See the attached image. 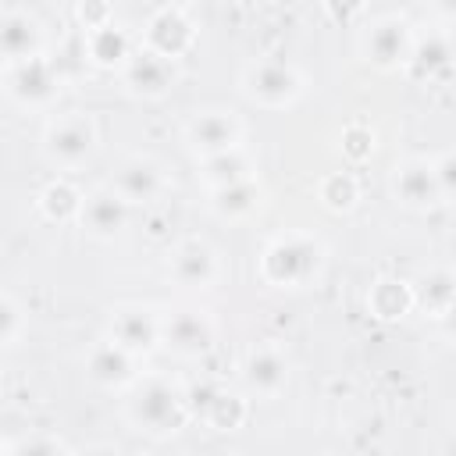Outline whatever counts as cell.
<instances>
[{
    "mask_svg": "<svg viewBox=\"0 0 456 456\" xmlns=\"http://www.w3.org/2000/svg\"><path fill=\"white\" fill-rule=\"evenodd\" d=\"M328 246L310 232H285L267 239V246L256 256V274L264 285L281 292H303L314 289L324 274Z\"/></svg>",
    "mask_w": 456,
    "mask_h": 456,
    "instance_id": "obj_1",
    "label": "cell"
},
{
    "mask_svg": "<svg viewBox=\"0 0 456 456\" xmlns=\"http://www.w3.org/2000/svg\"><path fill=\"white\" fill-rule=\"evenodd\" d=\"M185 385L164 374H139V381L128 388L125 399V420L150 438H171L189 420Z\"/></svg>",
    "mask_w": 456,
    "mask_h": 456,
    "instance_id": "obj_2",
    "label": "cell"
},
{
    "mask_svg": "<svg viewBox=\"0 0 456 456\" xmlns=\"http://www.w3.org/2000/svg\"><path fill=\"white\" fill-rule=\"evenodd\" d=\"M303 89H306L303 71L285 57L249 61L242 68V75H239V93L253 107H264V110H285V107L299 103Z\"/></svg>",
    "mask_w": 456,
    "mask_h": 456,
    "instance_id": "obj_3",
    "label": "cell"
},
{
    "mask_svg": "<svg viewBox=\"0 0 456 456\" xmlns=\"http://www.w3.org/2000/svg\"><path fill=\"white\" fill-rule=\"evenodd\" d=\"M100 142V128L89 110H64L43 128V157L57 171H78L93 160Z\"/></svg>",
    "mask_w": 456,
    "mask_h": 456,
    "instance_id": "obj_4",
    "label": "cell"
},
{
    "mask_svg": "<svg viewBox=\"0 0 456 456\" xmlns=\"http://www.w3.org/2000/svg\"><path fill=\"white\" fill-rule=\"evenodd\" d=\"M413 36L417 32L406 14H381L363 28L360 57H363V64H370L381 75L403 71L410 61V50H413Z\"/></svg>",
    "mask_w": 456,
    "mask_h": 456,
    "instance_id": "obj_5",
    "label": "cell"
},
{
    "mask_svg": "<svg viewBox=\"0 0 456 456\" xmlns=\"http://www.w3.org/2000/svg\"><path fill=\"white\" fill-rule=\"evenodd\" d=\"M4 93L11 96V103H18L25 110H50L61 96V71L53 68V61L46 53H36L28 61L7 64Z\"/></svg>",
    "mask_w": 456,
    "mask_h": 456,
    "instance_id": "obj_6",
    "label": "cell"
},
{
    "mask_svg": "<svg viewBox=\"0 0 456 456\" xmlns=\"http://www.w3.org/2000/svg\"><path fill=\"white\" fill-rule=\"evenodd\" d=\"M217 346V321L200 306L160 314V349L178 360H200Z\"/></svg>",
    "mask_w": 456,
    "mask_h": 456,
    "instance_id": "obj_7",
    "label": "cell"
},
{
    "mask_svg": "<svg viewBox=\"0 0 456 456\" xmlns=\"http://www.w3.org/2000/svg\"><path fill=\"white\" fill-rule=\"evenodd\" d=\"M242 135H246L242 121L224 107H203L182 125V142L196 160L242 146Z\"/></svg>",
    "mask_w": 456,
    "mask_h": 456,
    "instance_id": "obj_8",
    "label": "cell"
},
{
    "mask_svg": "<svg viewBox=\"0 0 456 456\" xmlns=\"http://www.w3.org/2000/svg\"><path fill=\"white\" fill-rule=\"evenodd\" d=\"M185 403H189V413L200 417L214 431H239L249 417V399L242 392L224 388V385L207 381V378L185 385Z\"/></svg>",
    "mask_w": 456,
    "mask_h": 456,
    "instance_id": "obj_9",
    "label": "cell"
},
{
    "mask_svg": "<svg viewBox=\"0 0 456 456\" xmlns=\"http://www.w3.org/2000/svg\"><path fill=\"white\" fill-rule=\"evenodd\" d=\"M221 274H224L221 253L207 239H185L167 256V278L182 292H207L221 281Z\"/></svg>",
    "mask_w": 456,
    "mask_h": 456,
    "instance_id": "obj_10",
    "label": "cell"
},
{
    "mask_svg": "<svg viewBox=\"0 0 456 456\" xmlns=\"http://www.w3.org/2000/svg\"><path fill=\"white\" fill-rule=\"evenodd\" d=\"M110 189L128 203V207H153L167 196L171 189V178L164 171L160 160L146 157V153H135V157H125L118 167H114V178H110Z\"/></svg>",
    "mask_w": 456,
    "mask_h": 456,
    "instance_id": "obj_11",
    "label": "cell"
},
{
    "mask_svg": "<svg viewBox=\"0 0 456 456\" xmlns=\"http://www.w3.org/2000/svg\"><path fill=\"white\" fill-rule=\"evenodd\" d=\"M107 338L128 349L132 356L146 360L160 349V314L142 303H121L110 310L107 321Z\"/></svg>",
    "mask_w": 456,
    "mask_h": 456,
    "instance_id": "obj_12",
    "label": "cell"
},
{
    "mask_svg": "<svg viewBox=\"0 0 456 456\" xmlns=\"http://www.w3.org/2000/svg\"><path fill=\"white\" fill-rule=\"evenodd\" d=\"M192 43H196V21L185 14V7H167V4H160L146 18L142 36H139L142 50L167 57V61H178L182 53H189Z\"/></svg>",
    "mask_w": 456,
    "mask_h": 456,
    "instance_id": "obj_13",
    "label": "cell"
},
{
    "mask_svg": "<svg viewBox=\"0 0 456 456\" xmlns=\"http://www.w3.org/2000/svg\"><path fill=\"white\" fill-rule=\"evenodd\" d=\"M420 86H445L452 78V32L449 25H435L420 36H413L410 61L403 68Z\"/></svg>",
    "mask_w": 456,
    "mask_h": 456,
    "instance_id": "obj_14",
    "label": "cell"
},
{
    "mask_svg": "<svg viewBox=\"0 0 456 456\" xmlns=\"http://www.w3.org/2000/svg\"><path fill=\"white\" fill-rule=\"evenodd\" d=\"M388 192H392V200L403 210H413V214H428V210L442 207V196H438V185H435V175H431V160L428 157H406V160H399L392 167Z\"/></svg>",
    "mask_w": 456,
    "mask_h": 456,
    "instance_id": "obj_15",
    "label": "cell"
},
{
    "mask_svg": "<svg viewBox=\"0 0 456 456\" xmlns=\"http://www.w3.org/2000/svg\"><path fill=\"white\" fill-rule=\"evenodd\" d=\"M242 388L256 399H278L289 388L292 363L278 346H253L239 363Z\"/></svg>",
    "mask_w": 456,
    "mask_h": 456,
    "instance_id": "obj_16",
    "label": "cell"
},
{
    "mask_svg": "<svg viewBox=\"0 0 456 456\" xmlns=\"http://www.w3.org/2000/svg\"><path fill=\"white\" fill-rule=\"evenodd\" d=\"M139 356H132L128 349H121L118 342H110L107 335L86 353V378L103 388V392H128L139 381Z\"/></svg>",
    "mask_w": 456,
    "mask_h": 456,
    "instance_id": "obj_17",
    "label": "cell"
},
{
    "mask_svg": "<svg viewBox=\"0 0 456 456\" xmlns=\"http://www.w3.org/2000/svg\"><path fill=\"white\" fill-rule=\"evenodd\" d=\"M178 82V68L167 57H157L150 50H135L128 64L121 68V86L135 100H164Z\"/></svg>",
    "mask_w": 456,
    "mask_h": 456,
    "instance_id": "obj_18",
    "label": "cell"
},
{
    "mask_svg": "<svg viewBox=\"0 0 456 456\" xmlns=\"http://www.w3.org/2000/svg\"><path fill=\"white\" fill-rule=\"evenodd\" d=\"M128 214H132V207H128L110 185H103V189H93V192L82 200L78 224L86 228L89 239H96V242H114V239L128 228Z\"/></svg>",
    "mask_w": 456,
    "mask_h": 456,
    "instance_id": "obj_19",
    "label": "cell"
},
{
    "mask_svg": "<svg viewBox=\"0 0 456 456\" xmlns=\"http://www.w3.org/2000/svg\"><path fill=\"white\" fill-rule=\"evenodd\" d=\"M46 46V32H43V21L28 11H0V61L4 64H18V61H28L36 53H43Z\"/></svg>",
    "mask_w": 456,
    "mask_h": 456,
    "instance_id": "obj_20",
    "label": "cell"
},
{
    "mask_svg": "<svg viewBox=\"0 0 456 456\" xmlns=\"http://www.w3.org/2000/svg\"><path fill=\"white\" fill-rule=\"evenodd\" d=\"M264 207V185L246 175L239 182H228V185H217V189H207V210L217 217V221H249L256 210Z\"/></svg>",
    "mask_w": 456,
    "mask_h": 456,
    "instance_id": "obj_21",
    "label": "cell"
},
{
    "mask_svg": "<svg viewBox=\"0 0 456 456\" xmlns=\"http://www.w3.org/2000/svg\"><path fill=\"white\" fill-rule=\"evenodd\" d=\"M135 50H139L135 36L125 25H118L114 18L86 32V57H89V64H96L103 71H121Z\"/></svg>",
    "mask_w": 456,
    "mask_h": 456,
    "instance_id": "obj_22",
    "label": "cell"
},
{
    "mask_svg": "<svg viewBox=\"0 0 456 456\" xmlns=\"http://www.w3.org/2000/svg\"><path fill=\"white\" fill-rule=\"evenodd\" d=\"M367 310L381 324H395L413 310V285L392 274H381L367 289Z\"/></svg>",
    "mask_w": 456,
    "mask_h": 456,
    "instance_id": "obj_23",
    "label": "cell"
},
{
    "mask_svg": "<svg viewBox=\"0 0 456 456\" xmlns=\"http://www.w3.org/2000/svg\"><path fill=\"white\" fill-rule=\"evenodd\" d=\"M456 303V278L449 267H428V274L413 285V306H420L431 321H445Z\"/></svg>",
    "mask_w": 456,
    "mask_h": 456,
    "instance_id": "obj_24",
    "label": "cell"
},
{
    "mask_svg": "<svg viewBox=\"0 0 456 456\" xmlns=\"http://www.w3.org/2000/svg\"><path fill=\"white\" fill-rule=\"evenodd\" d=\"M82 200H86V196H82L68 178H53V182H46V185L39 189L36 207H39V214H43L46 221H53V224H71V221H78Z\"/></svg>",
    "mask_w": 456,
    "mask_h": 456,
    "instance_id": "obj_25",
    "label": "cell"
},
{
    "mask_svg": "<svg viewBox=\"0 0 456 456\" xmlns=\"http://www.w3.org/2000/svg\"><path fill=\"white\" fill-rule=\"evenodd\" d=\"M196 164H200L196 178H200L207 189H217V185H228V182H239V178L253 175V157H249L242 146L224 150V153H214V157H203V160H196Z\"/></svg>",
    "mask_w": 456,
    "mask_h": 456,
    "instance_id": "obj_26",
    "label": "cell"
},
{
    "mask_svg": "<svg viewBox=\"0 0 456 456\" xmlns=\"http://www.w3.org/2000/svg\"><path fill=\"white\" fill-rule=\"evenodd\" d=\"M317 203L331 214H349L360 203V182L353 171H328L317 178Z\"/></svg>",
    "mask_w": 456,
    "mask_h": 456,
    "instance_id": "obj_27",
    "label": "cell"
},
{
    "mask_svg": "<svg viewBox=\"0 0 456 456\" xmlns=\"http://www.w3.org/2000/svg\"><path fill=\"white\" fill-rule=\"evenodd\" d=\"M338 153H342V160H349V164L370 160V153H374V132H370L367 125H360V121L346 125L342 135H338Z\"/></svg>",
    "mask_w": 456,
    "mask_h": 456,
    "instance_id": "obj_28",
    "label": "cell"
},
{
    "mask_svg": "<svg viewBox=\"0 0 456 456\" xmlns=\"http://www.w3.org/2000/svg\"><path fill=\"white\" fill-rule=\"evenodd\" d=\"M428 160H431V175H435L442 203H452V196H456V153L452 150H438Z\"/></svg>",
    "mask_w": 456,
    "mask_h": 456,
    "instance_id": "obj_29",
    "label": "cell"
},
{
    "mask_svg": "<svg viewBox=\"0 0 456 456\" xmlns=\"http://www.w3.org/2000/svg\"><path fill=\"white\" fill-rule=\"evenodd\" d=\"M25 335V310L0 292V346H14Z\"/></svg>",
    "mask_w": 456,
    "mask_h": 456,
    "instance_id": "obj_30",
    "label": "cell"
},
{
    "mask_svg": "<svg viewBox=\"0 0 456 456\" xmlns=\"http://www.w3.org/2000/svg\"><path fill=\"white\" fill-rule=\"evenodd\" d=\"M7 452H18V456H57V452H71V445L68 442H61L57 435H28V438H21V442H11L7 445Z\"/></svg>",
    "mask_w": 456,
    "mask_h": 456,
    "instance_id": "obj_31",
    "label": "cell"
},
{
    "mask_svg": "<svg viewBox=\"0 0 456 456\" xmlns=\"http://www.w3.org/2000/svg\"><path fill=\"white\" fill-rule=\"evenodd\" d=\"M321 7L335 25H353L367 11V0H321Z\"/></svg>",
    "mask_w": 456,
    "mask_h": 456,
    "instance_id": "obj_32",
    "label": "cell"
},
{
    "mask_svg": "<svg viewBox=\"0 0 456 456\" xmlns=\"http://www.w3.org/2000/svg\"><path fill=\"white\" fill-rule=\"evenodd\" d=\"M110 18H114V14H110V4H107V0H78V21H82V32H89V28L110 21Z\"/></svg>",
    "mask_w": 456,
    "mask_h": 456,
    "instance_id": "obj_33",
    "label": "cell"
},
{
    "mask_svg": "<svg viewBox=\"0 0 456 456\" xmlns=\"http://www.w3.org/2000/svg\"><path fill=\"white\" fill-rule=\"evenodd\" d=\"M428 4V11L435 14V21L438 25H449L452 28V18H456V0H424Z\"/></svg>",
    "mask_w": 456,
    "mask_h": 456,
    "instance_id": "obj_34",
    "label": "cell"
},
{
    "mask_svg": "<svg viewBox=\"0 0 456 456\" xmlns=\"http://www.w3.org/2000/svg\"><path fill=\"white\" fill-rule=\"evenodd\" d=\"M160 4H167V7H189V4H196V0H160Z\"/></svg>",
    "mask_w": 456,
    "mask_h": 456,
    "instance_id": "obj_35",
    "label": "cell"
},
{
    "mask_svg": "<svg viewBox=\"0 0 456 456\" xmlns=\"http://www.w3.org/2000/svg\"><path fill=\"white\" fill-rule=\"evenodd\" d=\"M4 449H7V445H4V442H0V452H4Z\"/></svg>",
    "mask_w": 456,
    "mask_h": 456,
    "instance_id": "obj_36",
    "label": "cell"
},
{
    "mask_svg": "<svg viewBox=\"0 0 456 456\" xmlns=\"http://www.w3.org/2000/svg\"><path fill=\"white\" fill-rule=\"evenodd\" d=\"M0 399H4V385H0Z\"/></svg>",
    "mask_w": 456,
    "mask_h": 456,
    "instance_id": "obj_37",
    "label": "cell"
}]
</instances>
